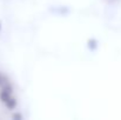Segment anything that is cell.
I'll use <instances>...</instances> for the list:
<instances>
[{
  "mask_svg": "<svg viewBox=\"0 0 121 120\" xmlns=\"http://www.w3.org/2000/svg\"><path fill=\"white\" fill-rule=\"evenodd\" d=\"M5 106H6V108H7L8 111H13V110H15L17 106H18V100H17L14 97H11V98L5 102Z\"/></svg>",
  "mask_w": 121,
  "mask_h": 120,
  "instance_id": "1",
  "label": "cell"
},
{
  "mask_svg": "<svg viewBox=\"0 0 121 120\" xmlns=\"http://www.w3.org/2000/svg\"><path fill=\"white\" fill-rule=\"evenodd\" d=\"M11 97H12V93H11V92H8L7 89L0 87V101H1L2 104H5Z\"/></svg>",
  "mask_w": 121,
  "mask_h": 120,
  "instance_id": "2",
  "label": "cell"
},
{
  "mask_svg": "<svg viewBox=\"0 0 121 120\" xmlns=\"http://www.w3.org/2000/svg\"><path fill=\"white\" fill-rule=\"evenodd\" d=\"M87 47L91 49V51H94V49H96V47H98V41L95 39H89L87 41Z\"/></svg>",
  "mask_w": 121,
  "mask_h": 120,
  "instance_id": "3",
  "label": "cell"
},
{
  "mask_svg": "<svg viewBox=\"0 0 121 120\" xmlns=\"http://www.w3.org/2000/svg\"><path fill=\"white\" fill-rule=\"evenodd\" d=\"M12 119H14V120H20V119H22V116H21L20 113H14V114L12 116Z\"/></svg>",
  "mask_w": 121,
  "mask_h": 120,
  "instance_id": "4",
  "label": "cell"
},
{
  "mask_svg": "<svg viewBox=\"0 0 121 120\" xmlns=\"http://www.w3.org/2000/svg\"><path fill=\"white\" fill-rule=\"evenodd\" d=\"M1 27H2V26H1V22H0V31H1Z\"/></svg>",
  "mask_w": 121,
  "mask_h": 120,
  "instance_id": "5",
  "label": "cell"
},
{
  "mask_svg": "<svg viewBox=\"0 0 121 120\" xmlns=\"http://www.w3.org/2000/svg\"><path fill=\"white\" fill-rule=\"evenodd\" d=\"M0 76H1V74H0Z\"/></svg>",
  "mask_w": 121,
  "mask_h": 120,
  "instance_id": "6",
  "label": "cell"
}]
</instances>
